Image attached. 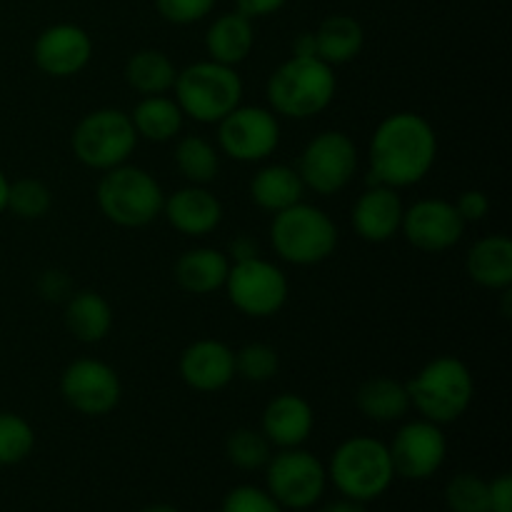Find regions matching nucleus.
I'll list each match as a JSON object with an SVG mask.
<instances>
[{
    "label": "nucleus",
    "instance_id": "obj_11",
    "mask_svg": "<svg viewBox=\"0 0 512 512\" xmlns=\"http://www.w3.org/2000/svg\"><path fill=\"white\" fill-rule=\"evenodd\" d=\"M295 170L305 190L335 195L348 188L358 170V145L343 130H323L305 145Z\"/></svg>",
    "mask_w": 512,
    "mask_h": 512
},
{
    "label": "nucleus",
    "instance_id": "obj_28",
    "mask_svg": "<svg viewBox=\"0 0 512 512\" xmlns=\"http://www.w3.org/2000/svg\"><path fill=\"white\" fill-rule=\"evenodd\" d=\"M128 115L138 138L150 140V143H170L173 138H178L185 123L180 105L175 103V98H168V95L140 98L133 113Z\"/></svg>",
    "mask_w": 512,
    "mask_h": 512
},
{
    "label": "nucleus",
    "instance_id": "obj_35",
    "mask_svg": "<svg viewBox=\"0 0 512 512\" xmlns=\"http://www.w3.org/2000/svg\"><path fill=\"white\" fill-rule=\"evenodd\" d=\"M445 505L450 512H490L488 480L473 473H460L445 485Z\"/></svg>",
    "mask_w": 512,
    "mask_h": 512
},
{
    "label": "nucleus",
    "instance_id": "obj_43",
    "mask_svg": "<svg viewBox=\"0 0 512 512\" xmlns=\"http://www.w3.org/2000/svg\"><path fill=\"white\" fill-rule=\"evenodd\" d=\"M293 55L298 58H318V48H315V33H300L293 40Z\"/></svg>",
    "mask_w": 512,
    "mask_h": 512
},
{
    "label": "nucleus",
    "instance_id": "obj_24",
    "mask_svg": "<svg viewBox=\"0 0 512 512\" xmlns=\"http://www.w3.org/2000/svg\"><path fill=\"white\" fill-rule=\"evenodd\" d=\"M65 328L78 343L95 345L113 330V308L95 290H80L65 300Z\"/></svg>",
    "mask_w": 512,
    "mask_h": 512
},
{
    "label": "nucleus",
    "instance_id": "obj_18",
    "mask_svg": "<svg viewBox=\"0 0 512 512\" xmlns=\"http://www.w3.org/2000/svg\"><path fill=\"white\" fill-rule=\"evenodd\" d=\"M163 215L170 228L185 238H205L223 223V203L205 185H185L173 195H165Z\"/></svg>",
    "mask_w": 512,
    "mask_h": 512
},
{
    "label": "nucleus",
    "instance_id": "obj_23",
    "mask_svg": "<svg viewBox=\"0 0 512 512\" xmlns=\"http://www.w3.org/2000/svg\"><path fill=\"white\" fill-rule=\"evenodd\" d=\"M470 280L485 290H505L512 285V240L508 235L480 238L465 258Z\"/></svg>",
    "mask_w": 512,
    "mask_h": 512
},
{
    "label": "nucleus",
    "instance_id": "obj_3",
    "mask_svg": "<svg viewBox=\"0 0 512 512\" xmlns=\"http://www.w3.org/2000/svg\"><path fill=\"white\" fill-rule=\"evenodd\" d=\"M405 385H408L413 410H418L420 418L435 425L455 423L473 405V373L455 355H440V358L430 360Z\"/></svg>",
    "mask_w": 512,
    "mask_h": 512
},
{
    "label": "nucleus",
    "instance_id": "obj_20",
    "mask_svg": "<svg viewBox=\"0 0 512 512\" xmlns=\"http://www.w3.org/2000/svg\"><path fill=\"white\" fill-rule=\"evenodd\" d=\"M315 428L313 405L295 393H280L265 405L260 433L278 450L303 448Z\"/></svg>",
    "mask_w": 512,
    "mask_h": 512
},
{
    "label": "nucleus",
    "instance_id": "obj_42",
    "mask_svg": "<svg viewBox=\"0 0 512 512\" xmlns=\"http://www.w3.org/2000/svg\"><path fill=\"white\" fill-rule=\"evenodd\" d=\"M288 0H235L238 5V13H243L245 18H268V15L278 13Z\"/></svg>",
    "mask_w": 512,
    "mask_h": 512
},
{
    "label": "nucleus",
    "instance_id": "obj_4",
    "mask_svg": "<svg viewBox=\"0 0 512 512\" xmlns=\"http://www.w3.org/2000/svg\"><path fill=\"white\" fill-rule=\"evenodd\" d=\"M175 103L185 118L203 125H218L243 103V78L230 65L215 60H198L178 70L173 85Z\"/></svg>",
    "mask_w": 512,
    "mask_h": 512
},
{
    "label": "nucleus",
    "instance_id": "obj_12",
    "mask_svg": "<svg viewBox=\"0 0 512 512\" xmlns=\"http://www.w3.org/2000/svg\"><path fill=\"white\" fill-rule=\"evenodd\" d=\"M278 145L280 120L263 105L240 103L218 123V150L235 163H263Z\"/></svg>",
    "mask_w": 512,
    "mask_h": 512
},
{
    "label": "nucleus",
    "instance_id": "obj_32",
    "mask_svg": "<svg viewBox=\"0 0 512 512\" xmlns=\"http://www.w3.org/2000/svg\"><path fill=\"white\" fill-rule=\"evenodd\" d=\"M53 208V193L38 178H20L10 183L8 210L20 220H40Z\"/></svg>",
    "mask_w": 512,
    "mask_h": 512
},
{
    "label": "nucleus",
    "instance_id": "obj_44",
    "mask_svg": "<svg viewBox=\"0 0 512 512\" xmlns=\"http://www.w3.org/2000/svg\"><path fill=\"white\" fill-rule=\"evenodd\" d=\"M320 512H365V503H358V500L340 498L333 500V503H325Z\"/></svg>",
    "mask_w": 512,
    "mask_h": 512
},
{
    "label": "nucleus",
    "instance_id": "obj_41",
    "mask_svg": "<svg viewBox=\"0 0 512 512\" xmlns=\"http://www.w3.org/2000/svg\"><path fill=\"white\" fill-rule=\"evenodd\" d=\"M225 255H228L230 263H243V260H250V258H258L260 255V245L258 240L250 238V235H235L233 240H230L228 250H225Z\"/></svg>",
    "mask_w": 512,
    "mask_h": 512
},
{
    "label": "nucleus",
    "instance_id": "obj_5",
    "mask_svg": "<svg viewBox=\"0 0 512 512\" xmlns=\"http://www.w3.org/2000/svg\"><path fill=\"white\" fill-rule=\"evenodd\" d=\"M328 480L343 498L370 503L388 493L395 480L390 450L383 440L370 435H353L343 440L330 455Z\"/></svg>",
    "mask_w": 512,
    "mask_h": 512
},
{
    "label": "nucleus",
    "instance_id": "obj_31",
    "mask_svg": "<svg viewBox=\"0 0 512 512\" xmlns=\"http://www.w3.org/2000/svg\"><path fill=\"white\" fill-rule=\"evenodd\" d=\"M225 455H228L235 468L260 470L268 465L270 455H273V445L268 443V438L260 430L238 428L225 440Z\"/></svg>",
    "mask_w": 512,
    "mask_h": 512
},
{
    "label": "nucleus",
    "instance_id": "obj_6",
    "mask_svg": "<svg viewBox=\"0 0 512 512\" xmlns=\"http://www.w3.org/2000/svg\"><path fill=\"white\" fill-rule=\"evenodd\" d=\"M338 225L318 205L295 203L273 215L270 243L280 260L298 268L325 263L338 248Z\"/></svg>",
    "mask_w": 512,
    "mask_h": 512
},
{
    "label": "nucleus",
    "instance_id": "obj_40",
    "mask_svg": "<svg viewBox=\"0 0 512 512\" xmlns=\"http://www.w3.org/2000/svg\"><path fill=\"white\" fill-rule=\"evenodd\" d=\"M490 512H512V478L508 473L498 475L488 483Z\"/></svg>",
    "mask_w": 512,
    "mask_h": 512
},
{
    "label": "nucleus",
    "instance_id": "obj_33",
    "mask_svg": "<svg viewBox=\"0 0 512 512\" xmlns=\"http://www.w3.org/2000/svg\"><path fill=\"white\" fill-rule=\"evenodd\" d=\"M35 430L23 415L0 413V465H18L33 453Z\"/></svg>",
    "mask_w": 512,
    "mask_h": 512
},
{
    "label": "nucleus",
    "instance_id": "obj_34",
    "mask_svg": "<svg viewBox=\"0 0 512 512\" xmlns=\"http://www.w3.org/2000/svg\"><path fill=\"white\" fill-rule=\"evenodd\" d=\"M280 370V355L273 345L248 343L235 350V378L245 383H270Z\"/></svg>",
    "mask_w": 512,
    "mask_h": 512
},
{
    "label": "nucleus",
    "instance_id": "obj_17",
    "mask_svg": "<svg viewBox=\"0 0 512 512\" xmlns=\"http://www.w3.org/2000/svg\"><path fill=\"white\" fill-rule=\"evenodd\" d=\"M178 368L188 388L198 393H220L235 380V350L223 340H195L183 350Z\"/></svg>",
    "mask_w": 512,
    "mask_h": 512
},
{
    "label": "nucleus",
    "instance_id": "obj_22",
    "mask_svg": "<svg viewBox=\"0 0 512 512\" xmlns=\"http://www.w3.org/2000/svg\"><path fill=\"white\" fill-rule=\"evenodd\" d=\"M255 28L253 20L245 18L243 13H223L208 25L205 30V53L215 63L238 68L248 55L253 53Z\"/></svg>",
    "mask_w": 512,
    "mask_h": 512
},
{
    "label": "nucleus",
    "instance_id": "obj_27",
    "mask_svg": "<svg viewBox=\"0 0 512 512\" xmlns=\"http://www.w3.org/2000/svg\"><path fill=\"white\" fill-rule=\"evenodd\" d=\"M355 405L373 423H400L413 410L408 385L393 378L365 380L355 395Z\"/></svg>",
    "mask_w": 512,
    "mask_h": 512
},
{
    "label": "nucleus",
    "instance_id": "obj_39",
    "mask_svg": "<svg viewBox=\"0 0 512 512\" xmlns=\"http://www.w3.org/2000/svg\"><path fill=\"white\" fill-rule=\"evenodd\" d=\"M38 290L45 300H50V303H65V300L73 295V285H70V278L63 270H45V273L40 275Z\"/></svg>",
    "mask_w": 512,
    "mask_h": 512
},
{
    "label": "nucleus",
    "instance_id": "obj_21",
    "mask_svg": "<svg viewBox=\"0 0 512 512\" xmlns=\"http://www.w3.org/2000/svg\"><path fill=\"white\" fill-rule=\"evenodd\" d=\"M230 260L218 248H190L175 260L173 278L185 293L190 295H213L215 290H223L228 278Z\"/></svg>",
    "mask_w": 512,
    "mask_h": 512
},
{
    "label": "nucleus",
    "instance_id": "obj_37",
    "mask_svg": "<svg viewBox=\"0 0 512 512\" xmlns=\"http://www.w3.org/2000/svg\"><path fill=\"white\" fill-rule=\"evenodd\" d=\"M218 0H155L160 18L173 25H193L213 13Z\"/></svg>",
    "mask_w": 512,
    "mask_h": 512
},
{
    "label": "nucleus",
    "instance_id": "obj_29",
    "mask_svg": "<svg viewBox=\"0 0 512 512\" xmlns=\"http://www.w3.org/2000/svg\"><path fill=\"white\" fill-rule=\"evenodd\" d=\"M123 75L125 83H128L135 93L148 98V95L170 93L175 85V78H178V68H175L173 60H170L163 50L143 48L125 60Z\"/></svg>",
    "mask_w": 512,
    "mask_h": 512
},
{
    "label": "nucleus",
    "instance_id": "obj_7",
    "mask_svg": "<svg viewBox=\"0 0 512 512\" xmlns=\"http://www.w3.org/2000/svg\"><path fill=\"white\" fill-rule=\"evenodd\" d=\"M98 208L120 228H145L163 215L165 193L153 173L123 163L105 170L98 183Z\"/></svg>",
    "mask_w": 512,
    "mask_h": 512
},
{
    "label": "nucleus",
    "instance_id": "obj_38",
    "mask_svg": "<svg viewBox=\"0 0 512 512\" xmlns=\"http://www.w3.org/2000/svg\"><path fill=\"white\" fill-rule=\"evenodd\" d=\"M455 210L463 218V223H480L485 220V215L490 213V198L483 190H465L460 193V198L455 200Z\"/></svg>",
    "mask_w": 512,
    "mask_h": 512
},
{
    "label": "nucleus",
    "instance_id": "obj_15",
    "mask_svg": "<svg viewBox=\"0 0 512 512\" xmlns=\"http://www.w3.org/2000/svg\"><path fill=\"white\" fill-rule=\"evenodd\" d=\"M400 233L423 253H443L463 240L465 223L455 203L443 198H425L405 208Z\"/></svg>",
    "mask_w": 512,
    "mask_h": 512
},
{
    "label": "nucleus",
    "instance_id": "obj_10",
    "mask_svg": "<svg viewBox=\"0 0 512 512\" xmlns=\"http://www.w3.org/2000/svg\"><path fill=\"white\" fill-rule=\"evenodd\" d=\"M265 483L283 510H308L323 498L328 470L303 448L278 450L265 465Z\"/></svg>",
    "mask_w": 512,
    "mask_h": 512
},
{
    "label": "nucleus",
    "instance_id": "obj_2",
    "mask_svg": "<svg viewBox=\"0 0 512 512\" xmlns=\"http://www.w3.org/2000/svg\"><path fill=\"white\" fill-rule=\"evenodd\" d=\"M338 80L320 58H288L270 73L265 98L278 118L310 120L333 103Z\"/></svg>",
    "mask_w": 512,
    "mask_h": 512
},
{
    "label": "nucleus",
    "instance_id": "obj_14",
    "mask_svg": "<svg viewBox=\"0 0 512 512\" xmlns=\"http://www.w3.org/2000/svg\"><path fill=\"white\" fill-rule=\"evenodd\" d=\"M395 475L405 480H428L443 468L448 455L443 425L418 418L405 423L388 445Z\"/></svg>",
    "mask_w": 512,
    "mask_h": 512
},
{
    "label": "nucleus",
    "instance_id": "obj_8",
    "mask_svg": "<svg viewBox=\"0 0 512 512\" xmlns=\"http://www.w3.org/2000/svg\"><path fill=\"white\" fill-rule=\"evenodd\" d=\"M138 140L128 113L118 108H100L78 120L70 135V148L85 168L105 173L128 163L138 148Z\"/></svg>",
    "mask_w": 512,
    "mask_h": 512
},
{
    "label": "nucleus",
    "instance_id": "obj_1",
    "mask_svg": "<svg viewBox=\"0 0 512 512\" xmlns=\"http://www.w3.org/2000/svg\"><path fill=\"white\" fill-rule=\"evenodd\" d=\"M438 160V135L418 113L400 110L378 123L368 148V183L403 190L423 183Z\"/></svg>",
    "mask_w": 512,
    "mask_h": 512
},
{
    "label": "nucleus",
    "instance_id": "obj_13",
    "mask_svg": "<svg viewBox=\"0 0 512 512\" xmlns=\"http://www.w3.org/2000/svg\"><path fill=\"white\" fill-rule=\"evenodd\" d=\"M60 395L75 413L85 418H103L120 405L123 383L103 360L78 358L60 375Z\"/></svg>",
    "mask_w": 512,
    "mask_h": 512
},
{
    "label": "nucleus",
    "instance_id": "obj_30",
    "mask_svg": "<svg viewBox=\"0 0 512 512\" xmlns=\"http://www.w3.org/2000/svg\"><path fill=\"white\" fill-rule=\"evenodd\" d=\"M175 165L190 185H208L220 173V150L203 135H185L175 145Z\"/></svg>",
    "mask_w": 512,
    "mask_h": 512
},
{
    "label": "nucleus",
    "instance_id": "obj_45",
    "mask_svg": "<svg viewBox=\"0 0 512 512\" xmlns=\"http://www.w3.org/2000/svg\"><path fill=\"white\" fill-rule=\"evenodd\" d=\"M8 190H10V180L5 178V173L0 170V215L8 210Z\"/></svg>",
    "mask_w": 512,
    "mask_h": 512
},
{
    "label": "nucleus",
    "instance_id": "obj_16",
    "mask_svg": "<svg viewBox=\"0 0 512 512\" xmlns=\"http://www.w3.org/2000/svg\"><path fill=\"white\" fill-rule=\"evenodd\" d=\"M33 60L50 78H73L93 60V38L75 23L48 25L33 43Z\"/></svg>",
    "mask_w": 512,
    "mask_h": 512
},
{
    "label": "nucleus",
    "instance_id": "obj_19",
    "mask_svg": "<svg viewBox=\"0 0 512 512\" xmlns=\"http://www.w3.org/2000/svg\"><path fill=\"white\" fill-rule=\"evenodd\" d=\"M405 205L400 200L398 190L388 185L370 183L365 193L358 195L353 205V228L365 243H388L400 233L403 225Z\"/></svg>",
    "mask_w": 512,
    "mask_h": 512
},
{
    "label": "nucleus",
    "instance_id": "obj_25",
    "mask_svg": "<svg viewBox=\"0 0 512 512\" xmlns=\"http://www.w3.org/2000/svg\"><path fill=\"white\" fill-rule=\"evenodd\" d=\"M305 195V185L298 170L285 163H268L250 180V198L265 213L275 215L290 205L300 203Z\"/></svg>",
    "mask_w": 512,
    "mask_h": 512
},
{
    "label": "nucleus",
    "instance_id": "obj_26",
    "mask_svg": "<svg viewBox=\"0 0 512 512\" xmlns=\"http://www.w3.org/2000/svg\"><path fill=\"white\" fill-rule=\"evenodd\" d=\"M365 45V30L353 15L335 13L328 15L315 30V48L318 58L328 63L330 68L345 65L360 55Z\"/></svg>",
    "mask_w": 512,
    "mask_h": 512
},
{
    "label": "nucleus",
    "instance_id": "obj_9",
    "mask_svg": "<svg viewBox=\"0 0 512 512\" xmlns=\"http://www.w3.org/2000/svg\"><path fill=\"white\" fill-rule=\"evenodd\" d=\"M223 290L238 313L248 318H273L288 303L290 283L278 265L258 255L243 263H230Z\"/></svg>",
    "mask_w": 512,
    "mask_h": 512
},
{
    "label": "nucleus",
    "instance_id": "obj_36",
    "mask_svg": "<svg viewBox=\"0 0 512 512\" xmlns=\"http://www.w3.org/2000/svg\"><path fill=\"white\" fill-rule=\"evenodd\" d=\"M220 512H285L278 500L255 485H238L223 498Z\"/></svg>",
    "mask_w": 512,
    "mask_h": 512
},
{
    "label": "nucleus",
    "instance_id": "obj_46",
    "mask_svg": "<svg viewBox=\"0 0 512 512\" xmlns=\"http://www.w3.org/2000/svg\"><path fill=\"white\" fill-rule=\"evenodd\" d=\"M140 512H180L178 508H173V505H165V503H158V505H148L145 510Z\"/></svg>",
    "mask_w": 512,
    "mask_h": 512
}]
</instances>
